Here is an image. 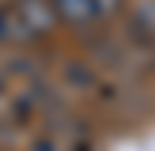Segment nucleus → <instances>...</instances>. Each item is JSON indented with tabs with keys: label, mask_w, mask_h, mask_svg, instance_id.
Here are the masks:
<instances>
[{
	"label": "nucleus",
	"mask_w": 155,
	"mask_h": 151,
	"mask_svg": "<svg viewBox=\"0 0 155 151\" xmlns=\"http://www.w3.org/2000/svg\"><path fill=\"white\" fill-rule=\"evenodd\" d=\"M27 40H34V34L20 20V14L14 7H0V44H27Z\"/></svg>",
	"instance_id": "obj_3"
},
{
	"label": "nucleus",
	"mask_w": 155,
	"mask_h": 151,
	"mask_svg": "<svg viewBox=\"0 0 155 151\" xmlns=\"http://www.w3.org/2000/svg\"><path fill=\"white\" fill-rule=\"evenodd\" d=\"M14 10L20 14L24 24H27V30L34 34V40L58 27V10H54L51 0H14Z\"/></svg>",
	"instance_id": "obj_1"
},
{
	"label": "nucleus",
	"mask_w": 155,
	"mask_h": 151,
	"mask_svg": "<svg viewBox=\"0 0 155 151\" xmlns=\"http://www.w3.org/2000/svg\"><path fill=\"white\" fill-rule=\"evenodd\" d=\"M121 4H125V0H94V7H98L101 20H105V17H115V14L121 10Z\"/></svg>",
	"instance_id": "obj_4"
},
{
	"label": "nucleus",
	"mask_w": 155,
	"mask_h": 151,
	"mask_svg": "<svg viewBox=\"0 0 155 151\" xmlns=\"http://www.w3.org/2000/svg\"><path fill=\"white\" fill-rule=\"evenodd\" d=\"M128 27H132V40L135 44H155V0H138L132 7L128 17Z\"/></svg>",
	"instance_id": "obj_2"
}]
</instances>
